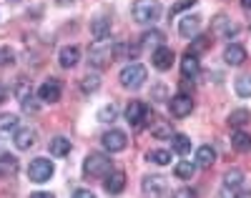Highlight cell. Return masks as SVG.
I'll return each instance as SVG.
<instances>
[{"instance_id": "obj_1", "label": "cell", "mask_w": 251, "mask_h": 198, "mask_svg": "<svg viewBox=\"0 0 251 198\" xmlns=\"http://www.w3.org/2000/svg\"><path fill=\"white\" fill-rule=\"evenodd\" d=\"M161 18V3L158 0H136L133 3V20L141 25H151Z\"/></svg>"}, {"instance_id": "obj_2", "label": "cell", "mask_w": 251, "mask_h": 198, "mask_svg": "<svg viewBox=\"0 0 251 198\" xmlns=\"http://www.w3.org/2000/svg\"><path fill=\"white\" fill-rule=\"evenodd\" d=\"M111 60H116V46L108 38L96 40L91 46V65H96V68H108Z\"/></svg>"}, {"instance_id": "obj_3", "label": "cell", "mask_w": 251, "mask_h": 198, "mask_svg": "<svg viewBox=\"0 0 251 198\" xmlns=\"http://www.w3.org/2000/svg\"><path fill=\"white\" fill-rule=\"evenodd\" d=\"M83 173L88 178H103V175L111 173V158L103 156V153H88L86 161H83Z\"/></svg>"}, {"instance_id": "obj_4", "label": "cell", "mask_w": 251, "mask_h": 198, "mask_svg": "<svg viewBox=\"0 0 251 198\" xmlns=\"http://www.w3.org/2000/svg\"><path fill=\"white\" fill-rule=\"evenodd\" d=\"M146 68L141 63H131V65H126V68L121 71V85L123 88H131V91H136V88H141L146 83Z\"/></svg>"}, {"instance_id": "obj_5", "label": "cell", "mask_w": 251, "mask_h": 198, "mask_svg": "<svg viewBox=\"0 0 251 198\" xmlns=\"http://www.w3.org/2000/svg\"><path fill=\"white\" fill-rule=\"evenodd\" d=\"M53 173H55V168H53V163H50L48 158H33L30 166H28V178H30L33 183H46V181H50Z\"/></svg>"}, {"instance_id": "obj_6", "label": "cell", "mask_w": 251, "mask_h": 198, "mask_svg": "<svg viewBox=\"0 0 251 198\" xmlns=\"http://www.w3.org/2000/svg\"><path fill=\"white\" fill-rule=\"evenodd\" d=\"M151 118H153L151 108L146 103H141V100H133V103H128V108H126V121H128L133 128H141L146 121H151Z\"/></svg>"}, {"instance_id": "obj_7", "label": "cell", "mask_w": 251, "mask_h": 198, "mask_svg": "<svg viewBox=\"0 0 251 198\" xmlns=\"http://www.w3.org/2000/svg\"><path fill=\"white\" fill-rule=\"evenodd\" d=\"M169 108H171L174 118H186V116H191V111H194V98L186 96V93H178V96L171 98Z\"/></svg>"}, {"instance_id": "obj_8", "label": "cell", "mask_w": 251, "mask_h": 198, "mask_svg": "<svg viewBox=\"0 0 251 198\" xmlns=\"http://www.w3.org/2000/svg\"><path fill=\"white\" fill-rule=\"evenodd\" d=\"M100 143L108 153H118V150H123L126 146H128V138H126L123 130H108V133H103Z\"/></svg>"}, {"instance_id": "obj_9", "label": "cell", "mask_w": 251, "mask_h": 198, "mask_svg": "<svg viewBox=\"0 0 251 198\" xmlns=\"http://www.w3.org/2000/svg\"><path fill=\"white\" fill-rule=\"evenodd\" d=\"M174 50L171 48H166V46H161V48H156L153 50V55H151V63H153V68H158V71H169L171 65H174Z\"/></svg>"}, {"instance_id": "obj_10", "label": "cell", "mask_w": 251, "mask_h": 198, "mask_svg": "<svg viewBox=\"0 0 251 198\" xmlns=\"http://www.w3.org/2000/svg\"><path fill=\"white\" fill-rule=\"evenodd\" d=\"M38 98L43 103H58L60 100V83L58 80H46L38 88Z\"/></svg>"}, {"instance_id": "obj_11", "label": "cell", "mask_w": 251, "mask_h": 198, "mask_svg": "<svg viewBox=\"0 0 251 198\" xmlns=\"http://www.w3.org/2000/svg\"><path fill=\"white\" fill-rule=\"evenodd\" d=\"M141 186H143V193H146V196L158 198V196L166 191V178H163V175H146Z\"/></svg>"}, {"instance_id": "obj_12", "label": "cell", "mask_w": 251, "mask_h": 198, "mask_svg": "<svg viewBox=\"0 0 251 198\" xmlns=\"http://www.w3.org/2000/svg\"><path fill=\"white\" fill-rule=\"evenodd\" d=\"M201 30V15H186L181 18V23H178V33L183 38H196Z\"/></svg>"}, {"instance_id": "obj_13", "label": "cell", "mask_w": 251, "mask_h": 198, "mask_svg": "<svg viewBox=\"0 0 251 198\" xmlns=\"http://www.w3.org/2000/svg\"><path fill=\"white\" fill-rule=\"evenodd\" d=\"M13 143L18 150H28L35 146V130L33 128H18V133L13 136Z\"/></svg>"}, {"instance_id": "obj_14", "label": "cell", "mask_w": 251, "mask_h": 198, "mask_svg": "<svg viewBox=\"0 0 251 198\" xmlns=\"http://www.w3.org/2000/svg\"><path fill=\"white\" fill-rule=\"evenodd\" d=\"M214 33H216V35H226V38H231V35H236V33H239V25H236V23H231V18L219 15V18L214 20Z\"/></svg>"}, {"instance_id": "obj_15", "label": "cell", "mask_w": 251, "mask_h": 198, "mask_svg": "<svg viewBox=\"0 0 251 198\" xmlns=\"http://www.w3.org/2000/svg\"><path fill=\"white\" fill-rule=\"evenodd\" d=\"M199 71H201L199 58H196L194 53H186V55L181 58V73H183V78H196Z\"/></svg>"}, {"instance_id": "obj_16", "label": "cell", "mask_w": 251, "mask_h": 198, "mask_svg": "<svg viewBox=\"0 0 251 198\" xmlns=\"http://www.w3.org/2000/svg\"><path fill=\"white\" fill-rule=\"evenodd\" d=\"M214 161H216V150L211 148V146H201L199 150H196V166L199 168H211L214 166Z\"/></svg>"}, {"instance_id": "obj_17", "label": "cell", "mask_w": 251, "mask_h": 198, "mask_svg": "<svg viewBox=\"0 0 251 198\" xmlns=\"http://www.w3.org/2000/svg\"><path fill=\"white\" fill-rule=\"evenodd\" d=\"M91 33L96 40H106L111 35V18H96L91 23Z\"/></svg>"}, {"instance_id": "obj_18", "label": "cell", "mask_w": 251, "mask_h": 198, "mask_svg": "<svg viewBox=\"0 0 251 198\" xmlns=\"http://www.w3.org/2000/svg\"><path fill=\"white\" fill-rule=\"evenodd\" d=\"M18 125H20V118L13 116V113H5V116H0V136H15L18 133Z\"/></svg>"}, {"instance_id": "obj_19", "label": "cell", "mask_w": 251, "mask_h": 198, "mask_svg": "<svg viewBox=\"0 0 251 198\" xmlns=\"http://www.w3.org/2000/svg\"><path fill=\"white\" fill-rule=\"evenodd\" d=\"M58 58H60V65H63V68H75L78 60H80V50H78L75 46H66V48L60 50Z\"/></svg>"}, {"instance_id": "obj_20", "label": "cell", "mask_w": 251, "mask_h": 198, "mask_svg": "<svg viewBox=\"0 0 251 198\" xmlns=\"http://www.w3.org/2000/svg\"><path fill=\"white\" fill-rule=\"evenodd\" d=\"M126 188V173L123 171H113V173H108V178H106V191L108 193H121Z\"/></svg>"}, {"instance_id": "obj_21", "label": "cell", "mask_w": 251, "mask_h": 198, "mask_svg": "<svg viewBox=\"0 0 251 198\" xmlns=\"http://www.w3.org/2000/svg\"><path fill=\"white\" fill-rule=\"evenodd\" d=\"M224 60H226L228 65H241V63L246 60V48H244V46H228V48L224 50Z\"/></svg>"}, {"instance_id": "obj_22", "label": "cell", "mask_w": 251, "mask_h": 198, "mask_svg": "<svg viewBox=\"0 0 251 198\" xmlns=\"http://www.w3.org/2000/svg\"><path fill=\"white\" fill-rule=\"evenodd\" d=\"M231 146H234L239 153H246V150H251V136L246 133V130L236 128L234 133H231Z\"/></svg>"}, {"instance_id": "obj_23", "label": "cell", "mask_w": 251, "mask_h": 198, "mask_svg": "<svg viewBox=\"0 0 251 198\" xmlns=\"http://www.w3.org/2000/svg\"><path fill=\"white\" fill-rule=\"evenodd\" d=\"M171 148H174V153H178V156H188V153H191V138L183 136V133H176L171 138Z\"/></svg>"}, {"instance_id": "obj_24", "label": "cell", "mask_w": 251, "mask_h": 198, "mask_svg": "<svg viewBox=\"0 0 251 198\" xmlns=\"http://www.w3.org/2000/svg\"><path fill=\"white\" fill-rule=\"evenodd\" d=\"M50 153H53L55 158H66L68 153H71V141L63 138V136L53 138V141H50Z\"/></svg>"}, {"instance_id": "obj_25", "label": "cell", "mask_w": 251, "mask_h": 198, "mask_svg": "<svg viewBox=\"0 0 251 198\" xmlns=\"http://www.w3.org/2000/svg\"><path fill=\"white\" fill-rule=\"evenodd\" d=\"M141 46L143 48H161L163 46V33L161 30H146L143 35H141Z\"/></svg>"}, {"instance_id": "obj_26", "label": "cell", "mask_w": 251, "mask_h": 198, "mask_svg": "<svg viewBox=\"0 0 251 198\" xmlns=\"http://www.w3.org/2000/svg\"><path fill=\"white\" fill-rule=\"evenodd\" d=\"M224 186H226V188H231V191L241 188V186H244V173H241L239 168L226 171V175H224Z\"/></svg>"}, {"instance_id": "obj_27", "label": "cell", "mask_w": 251, "mask_h": 198, "mask_svg": "<svg viewBox=\"0 0 251 198\" xmlns=\"http://www.w3.org/2000/svg\"><path fill=\"white\" fill-rule=\"evenodd\" d=\"M196 168H199V166H196L194 161H178V163H176V178H183V181L194 178Z\"/></svg>"}, {"instance_id": "obj_28", "label": "cell", "mask_w": 251, "mask_h": 198, "mask_svg": "<svg viewBox=\"0 0 251 198\" xmlns=\"http://www.w3.org/2000/svg\"><path fill=\"white\" fill-rule=\"evenodd\" d=\"M118 118V105L116 103H106L98 111V121H103V123H113Z\"/></svg>"}, {"instance_id": "obj_29", "label": "cell", "mask_w": 251, "mask_h": 198, "mask_svg": "<svg viewBox=\"0 0 251 198\" xmlns=\"http://www.w3.org/2000/svg\"><path fill=\"white\" fill-rule=\"evenodd\" d=\"M251 121V113L246 111V108H239V111H231V116H228V123H231L234 128H241Z\"/></svg>"}, {"instance_id": "obj_30", "label": "cell", "mask_w": 251, "mask_h": 198, "mask_svg": "<svg viewBox=\"0 0 251 198\" xmlns=\"http://www.w3.org/2000/svg\"><path fill=\"white\" fill-rule=\"evenodd\" d=\"M236 96L239 98H251V75H241L236 78Z\"/></svg>"}, {"instance_id": "obj_31", "label": "cell", "mask_w": 251, "mask_h": 198, "mask_svg": "<svg viewBox=\"0 0 251 198\" xmlns=\"http://www.w3.org/2000/svg\"><path fill=\"white\" fill-rule=\"evenodd\" d=\"M149 161L156 163V166H169L171 163V153L169 150H149Z\"/></svg>"}, {"instance_id": "obj_32", "label": "cell", "mask_w": 251, "mask_h": 198, "mask_svg": "<svg viewBox=\"0 0 251 198\" xmlns=\"http://www.w3.org/2000/svg\"><path fill=\"white\" fill-rule=\"evenodd\" d=\"M98 88H100V78H98V75H86V78L80 80V91L86 93V96H88V93H96Z\"/></svg>"}, {"instance_id": "obj_33", "label": "cell", "mask_w": 251, "mask_h": 198, "mask_svg": "<svg viewBox=\"0 0 251 198\" xmlns=\"http://www.w3.org/2000/svg\"><path fill=\"white\" fill-rule=\"evenodd\" d=\"M15 98H18L20 103H25L28 98H33V88H30L28 80H20V83L15 85Z\"/></svg>"}, {"instance_id": "obj_34", "label": "cell", "mask_w": 251, "mask_h": 198, "mask_svg": "<svg viewBox=\"0 0 251 198\" xmlns=\"http://www.w3.org/2000/svg\"><path fill=\"white\" fill-rule=\"evenodd\" d=\"M15 171H18L15 156H0V173H15Z\"/></svg>"}, {"instance_id": "obj_35", "label": "cell", "mask_w": 251, "mask_h": 198, "mask_svg": "<svg viewBox=\"0 0 251 198\" xmlns=\"http://www.w3.org/2000/svg\"><path fill=\"white\" fill-rule=\"evenodd\" d=\"M153 136L166 141V138H174V130H171V123H156L153 125Z\"/></svg>"}, {"instance_id": "obj_36", "label": "cell", "mask_w": 251, "mask_h": 198, "mask_svg": "<svg viewBox=\"0 0 251 198\" xmlns=\"http://www.w3.org/2000/svg\"><path fill=\"white\" fill-rule=\"evenodd\" d=\"M208 46H211V38H206V35H201V38H199V35H196V40L191 43V48H188L186 53H194V55H196V53L206 50Z\"/></svg>"}, {"instance_id": "obj_37", "label": "cell", "mask_w": 251, "mask_h": 198, "mask_svg": "<svg viewBox=\"0 0 251 198\" xmlns=\"http://www.w3.org/2000/svg\"><path fill=\"white\" fill-rule=\"evenodd\" d=\"M15 63V55L10 48H0V65H13Z\"/></svg>"}, {"instance_id": "obj_38", "label": "cell", "mask_w": 251, "mask_h": 198, "mask_svg": "<svg viewBox=\"0 0 251 198\" xmlns=\"http://www.w3.org/2000/svg\"><path fill=\"white\" fill-rule=\"evenodd\" d=\"M196 5V0H181V3H176L174 8H171V15H178L181 10H186V8H194Z\"/></svg>"}, {"instance_id": "obj_39", "label": "cell", "mask_w": 251, "mask_h": 198, "mask_svg": "<svg viewBox=\"0 0 251 198\" xmlns=\"http://www.w3.org/2000/svg\"><path fill=\"white\" fill-rule=\"evenodd\" d=\"M174 198H196V191L194 188H178L174 193Z\"/></svg>"}, {"instance_id": "obj_40", "label": "cell", "mask_w": 251, "mask_h": 198, "mask_svg": "<svg viewBox=\"0 0 251 198\" xmlns=\"http://www.w3.org/2000/svg\"><path fill=\"white\" fill-rule=\"evenodd\" d=\"M20 105H23V111H28V113H35L38 108H40V103H38V100H33V98H28L25 103H20Z\"/></svg>"}, {"instance_id": "obj_41", "label": "cell", "mask_w": 251, "mask_h": 198, "mask_svg": "<svg viewBox=\"0 0 251 198\" xmlns=\"http://www.w3.org/2000/svg\"><path fill=\"white\" fill-rule=\"evenodd\" d=\"M153 98H156V100H163V98H166V88H163V85H156V88H153Z\"/></svg>"}, {"instance_id": "obj_42", "label": "cell", "mask_w": 251, "mask_h": 198, "mask_svg": "<svg viewBox=\"0 0 251 198\" xmlns=\"http://www.w3.org/2000/svg\"><path fill=\"white\" fill-rule=\"evenodd\" d=\"M71 198H96V196H93L91 191H86V188H80V191H75Z\"/></svg>"}, {"instance_id": "obj_43", "label": "cell", "mask_w": 251, "mask_h": 198, "mask_svg": "<svg viewBox=\"0 0 251 198\" xmlns=\"http://www.w3.org/2000/svg\"><path fill=\"white\" fill-rule=\"evenodd\" d=\"M219 198H236V193H234L231 188H226V186H224V191H219Z\"/></svg>"}, {"instance_id": "obj_44", "label": "cell", "mask_w": 251, "mask_h": 198, "mask_svg": "<svg viewBox=\"0 0 251 198\" xmlns=\"http://www.w3.org/2000/svg\"><path fill=\"white\" fill-rule=\"evenodd\" d=\"M8 96H10V91H8V88H5L3 83H0V103H5V100H8Z\"/></svg>"}, {"instance_id": "obj_45", "label": "cell", "mask_w": 251, "mask_h": 198, "mask_svg": "<svg viewBox=\"0 0 251 198\" xmlns=\"http://www.w3.org/2000/svg\"><path fill=\"white\" fill-rule=\"evenodd\" d=\"M30 198H55L53 193H46V191H38V193H33Z\"/></svg>"}, {"instance_id": "obj_46", "label": "cell", "mask_w": 251, "mask_h": 198, "mask_svg": "<svg viewBox=\"0 0 251 198\" xmlns=\"http://www.w3.org/2000/svg\"><path fill=\"white\" fill-rule=\"evenodd\" d=\"M241 8L244 10H251V0H241Z\"/></svg>"}, {"instance_id": "obj_47", "label": "cell", "mask_w": 251, "mask_h": 198, "mask_svg": "<svg viewBox=\"0 0 251 198\" xmlns=\"http://www.w3.org/2000/svg\"><path fill=\"white\" fill-rule=\"evenodd\" d=\"M73 0H58V5H71Z\"/></svg>"}, {"instance_id": "obj_48", "label": "cell", "mask_w": 251, "mask_h": 198, "mask_svg": "<svg viewBox=\"0 0 251 198\" xmlns=\"http://www.w3.org/2000/svg\"><path fill=\"white\" fill-rule=\"evenodd\" d=\"M239 198H251V191H246V193H241Z\"/></svg>"}]
</instances>
